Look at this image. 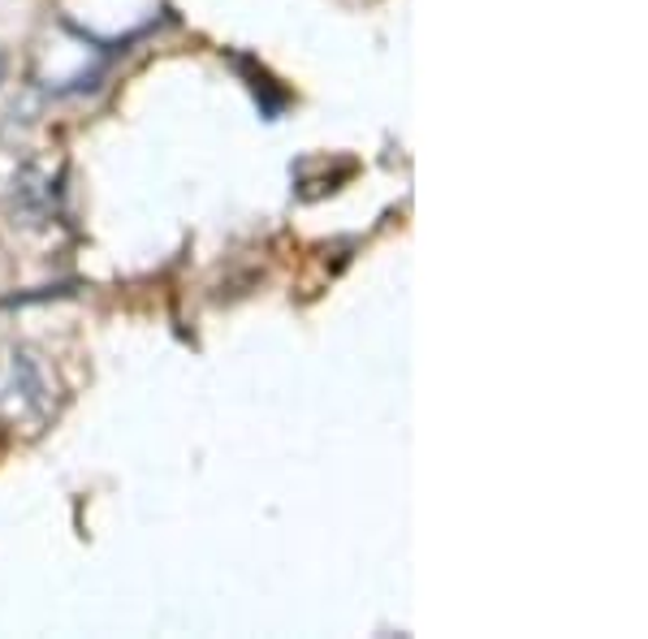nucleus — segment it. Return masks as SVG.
Returning a JSON list of instances; mask_svg holds the SVG:
<instances>
[{"label":"nucleus","instance_id":"2","mask_svg":"<svg viewBox=\"0 0 648 639\" xmlns=\"http://www.w3.org/2000/svg\"><path fill=\"white\" fill-rule=\"evenodd\" d=\"M0 79H4V57H0Z\"/></svg>","mask_w":648,"mask_h":639},{"label":"nucleus","instance_id":"1","mask_svg":"<svg viewBox=\"0 0 648 639\" xmlns=\"http://www.w3.org/2000/svg\"><path fill=\"white\" fill-rule=\"evenodd\" d=\"M48 398H52V385H48L43 363L22 346H4L0 351V410L13 419H36L48 410Z\"/></svg>","mask_w":648,"mask_h":639}]
</instances>
